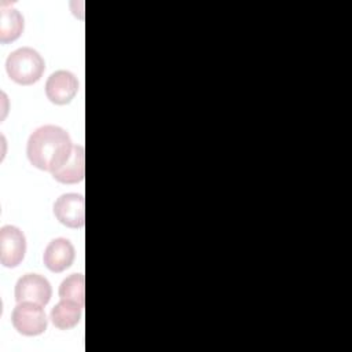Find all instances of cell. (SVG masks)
Listing matches in <instances>:
<instances>
[{
  "instance_id": "3957f363",
  "label": "cell",
  "mask_w": 352,
  "mask_h": 352,
  "mask_svg": "<svg viewBox=\"0 0 352 352\" xmlns=\"http://www.w3.org/2000/svg\"><path fill=\"white\" fill-rule=\"evenodd\" d=\"M14 329L28 337L38 336L47 329V316L43 305L36 302H18L11 314Z\"/></svg>"
},
{
  "instance_id": "7a4b0ae2",
  "label": "cell",
  "mask_w": 352,
  "mask_h": 352,
  "mask_svg": "<svg viewBox=\"0 0 352 352\" xmlns=\"http://www.w3.org/2000/svg\"><path fill=\"white\" fill-rule=\"evenodd\" d=\"M44 69V59L30 47H22L12 51L6 60L8 77L19 85H32L37 82L41 78Z\"/></svg>"
},
{
  "instance_id": "7c38bea8",
  "label": "cell",
  "mask_w": 352,
  "mask_h": 352,
  "mask_svg": "<svg viewBox=\"0 0 352 352\" xmlns=\"http://www.w3.org/2000/svg\"><path fill=\"white\" fill-rule=\"evenodd\" d=\"M85 279L82 274H72L66 279L62 280L59 286V297L65 300H70L77 302L81 308H84L85 300Z\"/></svg>"
},
{
  "instance_id": "8fae6325",
  "label": "cell",
  "mask_w": 352,
  "mask_h": 352,
  "mask_svg": "<svg viewBox=\"0 0 352 352\" xmlns=\"http://www.w3.org/2000/svg\"><path fill=\"white\" fill-rule=\"evenodd\" d=\"M23 32V16L12 7L0 10V43L15 41Z\"/></svg>"
},
{
  "instance_id": "277c9868",
  "label": "cell",
  "mask_w": 352,
  "mask_h": 352,
  "mask_svg": "<svg viewBox=\"0 0 352 352\" xmlns=\"http://www.w3.org/2000/svg\"><path fill=\"white\" fill-rule=\"evenodd\" d=\"M26 253V238L15 226H4L0 230V263L14 268L23 260Z\"/></svg>"
},
{
  "instance_id": "ba28073f",
  "label": "cell",
  "mask_w": 352,
  "mask_h": 352,
  "mask_svg": "<svg viewBox=\"0 0 352 352\" xmlns=\"http://www.w3.org/2000/svg\"><path fill=\"white\" fill-rule=\"evenodd\" d=\"M43 260L50 271L62 272L73 264L74 248L69 239L56 238L47 245Z\"/></svg>"
},
{
  "instance_id": "9c48e42d",
  "label": "cell",
  "mask_w": 352,
  "mask_h": 352,
  "mask_svg": "<svg viewBox=\"0 0 352 352\" xmlns=\"http://www.w3.org/2000/svg\"><path fill=\"white\" fill-rule=\"evenodd\" d=\"M55 180L63 184H76L84 179L85 175V155L81 144H74L69 160L54 173Z\"/></svg>"
},
{
  "instance_id": "5b68a950",
  "label": "cell",
  "mask_w": 352,
  "mask_h": 352,
  "mask_svg": "<svg viewBox=\"0 0 352 352\" xmlns=\"http://www.w3.org/2000/svg\"><path fill=\"white\" fill-rule=\"evenodd\" d=\"M52 296L50 282L38 274H26L21 276L15 285L16 302H36L40 305L48 304Z\"/></svg>"
},
{
  "instance_id": "52a82bcc",
  "label": "cell",
  "mask_w": 352,
  "mask_h": 352,
  "mask_svg": "<svg viewBox=\"0 0 352 352\" xmlns=\"http://www.w3.org/2000/svg\"><path fill=\"white\" fill-rule=\"evenodd\" d=\"M78 91L76 76L67 70L52 73L45 82V95L55 104H66L72 102Z\"/></svg>"
},
{
  "instance_id": "6da1fadb",
  "label": "cell",
  "mask_w": 352,
  "mask_h": 352,
  "mask_svg": "<svg viewBox=\"0 0 352 352\" xmlns=\"http://www.w3.org/2000/svg\"><path fill=\"white\" fill-rule=\"evenodd\" d=\"M73 146L63 128L43 125L29 136L26 154L33 166L54 173L69 160Z\"/></svg>"
},
{
  "instance_id": "30bf717a",
  "label": "cell",
  "mask_w": 352,
  "mask_h": 352,
  "mask_svg": "<svg viewBox=\"0 0 352 352\" xmlns=\"http://www.w3.org/2000/svg\"><path fill=\"white\" fill-rule=\"evenodd\" d=\"M81 307L70 300L60 298V301L51 309L50 319L55 327L67 330L74 327L81 319Z\"/></svg>"
},
{
  "instance_id": "8992f818",
  "label": "cell",
  "mask_w": 352,
  "mask_h": 352,
  "mask_svg": "<svg viewBox=\"0 0 352 352\" xmlns=\"http://www.w3.org/2000/svg\"><path fill=\"white\" fill-rule=\"evenodd\" d=\"M85 201L81 194L67 192L54 204V214L59 223L69 228H81L85 223Z\"/></svg>"
}]
</instances>
